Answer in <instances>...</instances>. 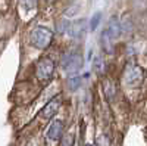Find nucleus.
<instances>
[{"label":"nucleus","mask_w":147,"mask_h":146,"mask_svg":"<svg viewBox=\"0 0 147 146\" xmlns=\"http://www.w3.org/2000/svg\"><path fill=\"white\" fill-rule=\"evenodd\" d=\"M53 41V31L47 27H34L30 33V43L35 49H47Z\"/></svg>","instance_id":"f257e3e1"},{"label":"nucleus","mask_w":147,"mask_h":146,"mask_svg":"<svg viewBox=\"0 0 147 146\" xmlns=\"http://www.w3.org/2000/svg\"><path fill=\"white\" fill-rule=\"evenodd\" d=\"M82 56L78 52H65L60 58V65L62 69L66 72L69 77L77 75V72L82 68Z\"/></svg>","instance_id":"f03ea898"},{"label":"nucleus","mask_w":147,"mask_h":146,"mask_svg":"<svg viewBox=\"0 0 147 146\" xmlns=\"http://www.w3.org/2000/svg\"><path fill=\"white\" fill-rule=\"evenodd\" d=\"M146 80V71L137 64H128L124 71V83L128 87H140Z\"/></svg>","instance_id":"7ed1b4c3"},{"label":"nucleus","mask_w":147,"mask_h":146,"mask_svg":"<svg viewBox=\"0 0 147 146\" xmlns=\"http://www.w3.org/2000/svg\"><path fill=\"white\" fill-rule=\"evenodd\" d=\"M55 60L52 58H41L38 62H37V67H35V75L38 80L41 81H47V80H50L55 74Z\"/></svg>","instance_id":"20e7f679"},{"label":"nucleus","mask_w":147,"mask_h":146,"mask_svg":"<svg viewBox=\"0 0 147 146\" xmlns=\"http://www.w3.org/2000/svg\"><path fill=\"white\" fill-rule=\"evenodd\" d=\"M63 128H65V124H63V121L62 120H55L53 123L49 126L47 131H46V137L49 140H60L63 137Z\"/></svg>","instance_id":"39448f33"},{"label":"nucleus","mask_w":147,"mask_h":146,"mask_svg":"<svg viewBox=\"0 0 147 146\" xmlns=\"http://www.w3.org/2000/svg\"><path fill=\"white\" fill-rule=\"evenodd\" d=\"M59 108H60V99L56 96V97H53V99H52L50 102H49V103L43 108V111H41V117H43V118H47V120L53 118V117L57 114Z\"/></svg>","instance_id":"423d86ee"},{"label":"nucleus","mask_w":147,"mask_h":146,"mask_svg":"<svg viewBox=\"0 0 147 146\" xmlns=\"http://www.w3.org/2000/svg\"><path fill=\"white\" fill-rule=\"evenodd\" d=\"M100 44H102V49H103L106 53L112 55L115 52V37L107 30H103V33H102Z\"/></svg>","instance_id":"0eeeda50"},{"label":"nucleus","mask_w":147,"mask_h":146,"mask_svg":"<svg viewBox=\"0 0 147 146\" xmlns=\"http://www.w3.org/2000/svg\"><path fill=\"white\" fill-rule=\"evenodd\" d=\"M116 93H118V89H116L115 81L110 80V78H106L103 81V94H105V99L107 102H113L116 99Z\"/></svg>","instance_id":"6e6552de"},{"label":"nucleus","mask_w":147,"mask_h":146,"mask_svg":"<svg viewBox=\"0 0 147 146\" xmlns=\"http://www.w3.org/2000/svg\"><path fill=\"white\" fill-rule=\"evenodd\" d=\"M84 21L82 19H80V21H77V22H74V24H71V27H69V35L71 37H74V39H78V37H81V35L84 34Z\"/></svg>","instance_id":"1a4fd4ad"},{"label":"nucleus","mask_w":147,"mask_h":146,"mask_svg":"<svg viewBox=\"0 0 147 146\" xmlns=\"http://www.w3.org/2000/svg\"><path fill=\"white\" fill-rule=\"evenodd\" d=\"M93 69L97 75H105L106 74V60L103 59V56H96L94 58Z\"/></svg>","instance_id":"9d476101"},{"label":"nucleus","mask_w":147,"mask_h":146,"mask_svg":"<svg viewBox=\"0 0 147 146\" xmlns=\"http://www.w3.org/2000/svg\"><path fill=\"white\" fill-rule=\"evenodd\" d=\"M66 86H68V89L72 90V92L78 90V87L81 86V77H78V75H72V77H69V78L66 80Z\"/></svg>","instance_id":"9b49d317"},{"label":"nucleus","mask_w":147,"mask_h":146,"mask_svg":"<svg viewBox=\"0 0 147 146\" xmlns=\"http://www.w3.org/2000/svg\"><path fill=\"white\" fill-rule=\"evenodd\" d=\"M69 27H71V22L68 19H65V18L63 19H59L56 22V31L59 34H66L69 31Z\"/></svg>","instance_id":"f8f14e48"},{"label":"nucleus","mask_w":147,"mask_h":146,"mask_svg":"<svg viewBox=\"0 0 147 146\" xmlns=\"http://www.w3.org/2000/svg\"><path fill=\"white\" fill-rule=\"evenodd\" d=\"M96 146H112V142H110L107 134L102 133L99 137H96Z\"/></svg>","instance_id":"ddd939ff"},{"label":"nucleus","mask_w":147,"mask_h":146,"mask_svg":"<svg viewBox=\"0 0 147 146\" xmlns=\"http://www.w3.org/2000/svg\"><path fill=\"white\" fill-rule=\"evenodd\" d=\"M74 143H75V134H74V133H66L62 137L60 146H74Z\"/></svg>","instance_id":"4468645a"},{"label":"nucleus","mask_w":147,"mask_h":146,"mask_svg":"<svg viewBox=\"0 0 147 146\" xmlns=\"http://www.w3.org/2000/svg\"><path fill=\"white\" fill-rule=\"evenodd\" d=\"M37 3H38V0H21V5L25 10H32L37 7Z\"/></svg>","instance_id":"2eb2a0df"},{"label":"nucleus","mask_w":147,"mask_h":146,"mask_svg":"<svg viewBox=\"0 0 147 146\" xmlns=\"http://www.w3.org/2000/svg\"><path fill=\"white\" fill-rule=\"evenodd\" d=\"M100 19H102V12H97V14H94L93 15V18H91V22H90V28L94 31L96 28H97V25L100 24Z\"/></svg>","instance_id":"dca6fc26"},{"label":"nucleus","mask_w":147,"mask_h":146,"mask_svg":"<svg viewBox=\"0 0 147 146\" xmlns=\"http://www.w3.org/2000/svg\"><path fill=\"white\" fill-rule=\"evenodd\" d=\"M46 2H47V3H52V2H55V0H46Z\"/></svg>","instance_id":"f3484780"},{"label":"nucleus","mask_w":147,"mask_h":146,"mask_svg":"<svg viewBox=\"0 0 147 146\" xmlns=\"http://www.w3.org/2000/svg\"><path fill=\"white\" fill-rule=\"evenodd\" d=\"M85 146H93V145H90V143H87V145H85Z\"/></svg>","instance_id":"a211bd4d"}]
</instances>
